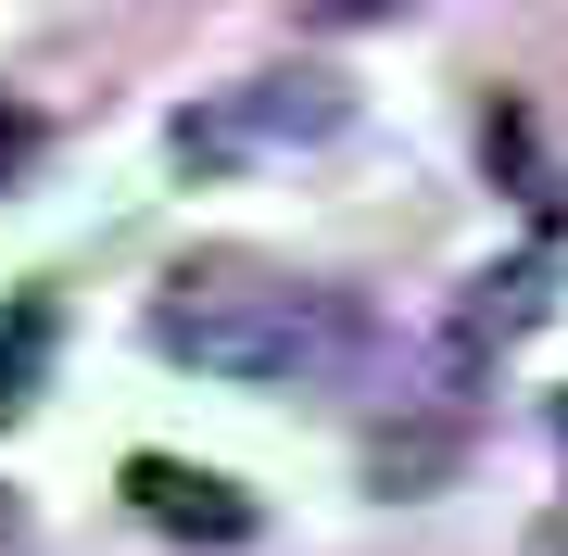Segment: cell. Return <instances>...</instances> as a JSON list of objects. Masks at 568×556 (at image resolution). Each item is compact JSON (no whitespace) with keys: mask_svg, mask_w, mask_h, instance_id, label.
<instances>
[{"mask_svg":"<svg viewBox=\"0 0 568 556\" xmlns=\"http://www.w3.org/2000/svg\"><path fill=\"white\" fill-rule=\"evenodd\" d=\"M0 556H39V544H26V506H13V494H0Z\"/></svg>","mask_w":568,"mask_h":556,"instance_id":"cell-9","label":"cell"},{"mask_svg":"<svg viewBox=\"0 0 568 556\" xmlns=\"http://www.w3.org/2000/svg\"><path fill=\"white\" fill-rule=\"evenodd\" d=\"M39 354H51V291H13V304H0V417L26 405V380H39Z\"/></svg>","mask_w":568,"mask_h":556,"instance_id":"cell-6","label":"cell"},{"mask_svg":"<svg viewBox=\"0 0 568 556\" xmlns=\"http://www.w3.org/2000/svg\"><path fill=\"white\" fill-rule=\"evenodd\" d=\"M556 556H568V518H556Z\"/></svg>","mask_w":568,"mask_h":556,"instance_id":"cell-10","label":"cell"},{"mask_svg":"<svg viewBox=\"0 0 568 556\" xmlns=\"http://www.w3.org/2000/svg\"><path fill=\"white\" fill-rule=\"evenodd\" d=\"M480 152H493V165L518 178V203H530V215L556 228V178H544V140H530V114L506 102V89H493V114H480Z\"/></svg>","mask_w":568,"mask_h":556,"instance_id":"cell-5","label":"cell"},{"mask_svg":"<svg viewBox=\"0 0 568 556\" xmlns=\"http://www.w3.org/2000/svg\"><path fill=\"white\" fill-rule=\"evenodd\" d=\"M443 468H455V431H379L366 443V481H379V494H429Z\"/></svg>","mask_w":568,"mask_h":556,"instance_id":"cell-7","label":"cell"},{"mask_svg":"<svg viewBox=\"0 0 568 556\" xmlns=\"http://www.w3.org/2000/svg\"><path fill=\"white\" fill-rule=\"evenodd\" d=\"M342 77H253V89H215L203 114H178V165H253V152H316V140H342Z\"/></svg>","mask_w":568,"mask_h":556,"instance_id":"cell-2","label":"cell"},{"mask_svg":"<svg viewBox=\"0 0 568 556\" xmlns=\"http://www.w3.org/2000/svg\"><path fill=\"white\" fill-rule=\"evenodd\" d=\"M39 152H51V127L26 114V102H0V190H13L26 165H39Z\"/></svg>","mask_w":568,"mask_h":556,"instance_id":"cell-8","label":"cell"},{"mask_svg":"<svg viewBox=\"0 0 568 556\" xmlns=\"http://www.w3.org/2000/svg\"><path fill=\"white\" fill-rule=\"evenodd\" d=\"M556 316V253H518V266H480L455 291V316H443V367L455 380H480L493 354H518L530 330Z\"/></svg>","mask_w":568,"mask_h":556,"instance_id":"cell-3","label":"cell"},{"mask_svg":"<svg viewBox=\"0 0 568 556\" xmlns=\"http://www.w3.org/2000/svg\"><path fill=\"white\" fill-rule=\"evenodd\" d=\"M126 506L152 532H178V544H253V506L215 468H178V455H126Z\"/></svg>","mask_w":568,"mask_h":556,"instance_id":"cell-4","label":"cell"},{"mask_svg":"<svg viewBox=\"0 0 568 556\" xmlns=\"http://www.w3.org/2000/svg\"><path fill=\"white\" fill-rule=\"evenodd\" d=\"M152 354L241 380V392H328V380H354L366 316H354V291L291 279L265 253H190L152 304Z\"/></svg>","mask_w":568,"mask_h":556,"instance_id":"cell-1","label":"cell"}]
</instances>
